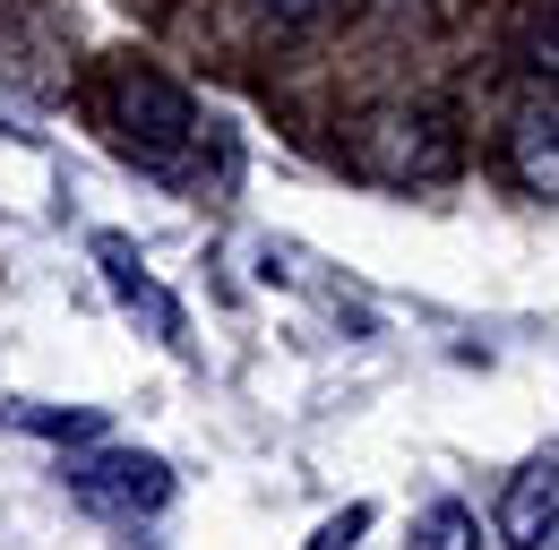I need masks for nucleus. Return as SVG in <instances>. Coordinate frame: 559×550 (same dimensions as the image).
<instances>
[{"mask_svg":"<svg viewBox=\"0 0 559 550\" xmlns=\"http://www.w3.org/2000/svg\"><path fill=\"white\" fill-rule=\"evenodd\" d=\"M95 259H104V275H112V292H121L130 310H146V319H155L164 336H181V310H173V301H164V292H155V284L139 275V250H130L121 232H104V241H95Z\"/></svg>","mask_w":559,"mask_h":550,"instance_id":"423d86ee","label":"nucleus"},{"mask_svg":"<svg viewBox=\"0 0 559 550\" xmlns=\"http://www.w3.org/2000/svg\"><path fill=\"white\" fill-rule=\"evenodd\" d=\"M414 550H483V534H474V516L456 499H439V507L414 516Z\"/></svg>","mask_w":559,"mask_h":550,"instance_id":"0eeeda50","label":"nucleus"},{"mask_svg":"<svg viewBox=\"0 0 559 550\" xmlns=\"http://www.w3.org/2000/svg\"><path fill=\"white\" fill-rule=\"evenodd\" d=\"M456 121L430 112V104H379L353 121V172L361 181H388V190H414V181H448L456 172Z\"/></svg>","mask_w":559,"mask_h":550,"instance_id":"f257e3e1","label":"nucleus"},{"mask_svg":"<svg viewBox=\"0 0 559 550\" xmlns=\"http://www.w3.org/2000/svg\"><path fill=\"white\" fill-rule=\"evenodd\" d=\"M508 172L559 206V95H534L516 121H508Z\"/></svg>","mask_w":559,"mask_h":550,"instance_id":"39448f33","label":"nucleus"},{"mask_svg":"<svg viewBox=\"0 0 559 550\" xmlns=\"http://www.w3.org/2000/svg\"><path fill=\"white\" fill-rule=\"evenodd\" d=\"M104 112H112V138L146 155V164H164V155H181L190 130H199V112H190V95L173 86V77H155V69H112V86H104Z\"/></svg>","mask_w":559,"mask_h":550,"instance_id":"f03ea898","label":"nucleus"},{"mask_svg":"<svg viewBox=\"0 0 559 550\" xmlns=\"http://www.w3.org/2000/svg\"><path fill=\"white\" fill-rule=\"evenodd\" d=\"M259 9H267V17H276V26H310V17H319V9H328V0H259Z\"/></svg>","mask_w":559,"mask_h":550,"instance_id":"1a4fd4ad","label":"nucleus"},{"mask_svg":"<svg viewBox=\"0 0 559 550\" xmlns=\"http://www.w3.org/2000/svg\"><path fill=\"white\" fill-rule=\"evenodd\" d=\"M70 499H78V507H95V516L139 525V516H155V507L173 499V474H164V456L104 447V456H78V465H70Z\"/></svg>","mask_w":559,"mask_h":550,"instance_id":"7ed1b4c3","label":"nucleus"},{"mask_svg":"<svg viewBox=\"0 0 559 550\" xmlns=\"http://www.w3.org/2000/svg\"><path fill=\"white\" fill-rule=\"evenodd\" d=\"M525 61L559 69V0H534V17H525Z\"/></svg>","mask_w":559,"mask_h":550,"instance_id":"6e6552de","label":"nucleus"},{"mask_svg":"<svg viewBox=\"0 0 559 550\" xmlns=\"http://www.w3.org/2000/svg\"><path fill=\"white\" fill-rule=\"evenodd\" d=\"M559 534V447H543L534 465H516L499 490V542L508 550H543Z\"/></svg>","mask_w":559,"mask_h":550,"instance_id":"20e7f679","label":"nucleus"}]
</instances>
